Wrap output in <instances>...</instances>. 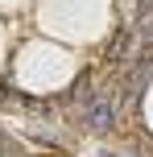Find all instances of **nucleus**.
<instances>
[{
  "instance_id": "nucleus-1",
  "label": "nucleus",
  "mask_w": 153,
  "mask_h": 157,
  "mask_svg": "<svg viewBox=\"0 0 153 157\" xmlns=\"http://www.w3.org/2000/svg\"><path fill=\"white\" fill-rule=\"evenodd\" d=\"M87 124L95 128V132H108V128H112V103L108 99H91V108H87Z\"/></svg>"
}]
</instances>
